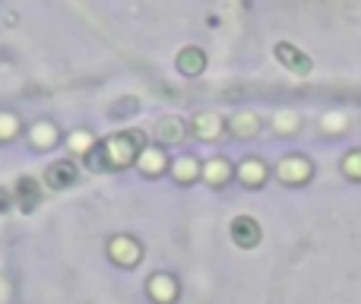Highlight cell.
<instances>
[{"label":"cell","mask_w":361,"mask_h":304,"mask_svg":"<svg viewBox=\"0 0 361 304\" xmlns=\"http://www.w3.org/2000/svg\"><path fill=\"white\" fill-rule=\"evenodd\" d=\"M137 152H143V133L140 130H121L114 137L95 143L86 150V165L92 171H111V168H127Z\"/></svg>","instance_id":"cell-1"},{"label":"cell","mask_w":361,"mask_h":304,"mask_svg":"<svg viewBox=\"0 0 361 304\" xmlns=\"http://www.w3.org/2000/svg\"><path fill=\"white\" fill-rule=\"evenodd\" d=\"M231 241L238 244V248L250 250L260 244V225H257V219L250 216H238L235 222H231Z\"/></svg>","instance_id":"cell-2"},{"label":"cell","mask_w":361,"mask_h":304,"mask_svg":"<svg viewBox=\"0 0 361 304\" xmlns=\"http://www.w3.org/2000/svg\"><path fill=\"white\" fill-rule=\"evenodd\" d=\"M276 57H279V63L282 67H288L292 73H311V57L307 54H301L295 44H288V42H279L276 44Z\"/></svg>","instance_id":"cell-3"},{"label":"cell","mask_w":361,"mask_h":304,"mask_svg":"<svg viewBox=\"0 0 361 304\" xmlns=\"http://www.w3.org/2000/svg\"><path fill=\"white\" fill-rule=\"evenodd\" d=\"M76 165L70 159H61V162H54V165H48V171H44V184L48 187H54V190H63V187H70V184H76Z\"/></svg>","instance_id":"cell-4"},{"label":"cell","mask_w":361,"mask_h":304,"mask_svg":"<svg viewBox=\"0 0 361 304\" xmlns=\"http://www.w3.org/2000/svg\"><path fill=\"white\" fill-rule=\"evenodd\" d=\"M279 178L286 184H301V181L311 178V162L301 159V155H288L279 162Z\"/></svg>","instance_id":"cell-5"},{"label":"cell","mask_w":361,"mask_h":304,"mask_svg":"<svg viewBox=\"0 0 361 304\" xmlns=\"http://www.w3.org/2000/svg\"><path fill=\"white\" fill-rule=\"evenodd\" d=\"M108 250H111V260H114V263H121V267H133V263L140 260V244L133 241V238H127V235L111 238Z\"/></svg>","instance_id":"cell-6"},{"label":"cell","mask_w":361,"mask_h":304,"mask_svg":"<svg viewBox=\"0 0 361 304\" xmlns=\"http://www.w3.org/2000/svg\"><path fill=\"white\" fill-rule=\"evenodd\" d=\"M16 203L23 212H32L38 203H42V187H38L35 178H19L16 181Z\"/></svg>","instance_id":"cell-7"},{"label":"cell","mask_w":361,"mask_h":304,"mask_svg":"<svg viewBox=\"0 0 361 304\" xmlns=\"http://www.w3.org/2000/svg\"><path fill=\"white\" fill-rule=\"evenodd\" d=\"M175 67L184 76H200V73H203V67H206V54L200 48H193V44H190V48H180Z\"/></svg>","instance_id":"cell-8"},{"label":"cell","mask_w":361,"mask_h":304,"mask_svg":"<svg viewBox=\"0 0 361 304\" xmlns=\"http://www.w3.org/2000/svg\"><path fill=\"white\" fill-rule=\"evenodd\" d=\"M149 295H152L156 301H162V304L175 301V295H178L175 279H171V276H152V282H149Z\"/></svg>","instance_id":"cell-9"},{"label":"cell","mask_w":361,"mask_h":304,"mask_svg":"<svg viewBox=\"0 0 361 304\" xmlns=\"http://www.w3.org/2000/svg\"><path fill=\"white\" fill-rule=\"evenodd\" d=\"M219 127H222V121H219L212 111H200V114H193V130H197L200 137L212 140V137L219 133Z\"/></svg>","instance_id":"cell-10"},{"label":"cell","mask_w":361,"mask_h":304,"mask_svg":"<svg viewBox=\"0 0 361 304\" xmlns=\"http://www.w3.org/2000/svg\"><path fill=\"white\" fill-rule=\"evenodd\" d=\"M238 174H241L244 184L260 187V184H263V178H267V168H263V162H260V159H247L241 168H238Z\"/></svg>","instance_id":"cell-11"},{"label":"cell","mask_w":361,"mask_h":304,"mask_svg":"<svg viewBox=\"0 0 361 304\" xmlns=\"http://www.w3.org/2000/svg\"><path fill=\"white\" fill-rule=\"evenodd\" d=\"M180 121H175V118H165L162 124H159V140H162V143H178L180 140Z\"/></svg>","instance_id":"cell-12"},{"label":"cell","mask_w":361,"mask_h":304,"mask_svg":"<svg viewBox=\"0 0 361 304\" xmlns=\"http://www.w3.org/2000/svg\"><path fill=\"white\" fill-rule=\"evenodd\" d=\"M175 178L180 181V184L193 181V178H197V162H193V159H180V162H175Z\"/></svg>","instance_id":"cell-13"},{"label":"cell","mask_w":361,"mask_h":304,"mask_svg":"<svg viewBox=\"0 0 361 304\" xmlns=\"http://www.w3.org/2000/svg\"><path fill=\"white\" fill-rule=\"evenodd\" d=\"M343 171L349 174V178L361 181V150H355V152H349V155H345V162H343Z\"/></svg>","instance_id":"cell-14"},{"label":"cell","mask_w":361,"mask_h":304,"mask_svg":"<svg viewBox=\"0 0 361 304\" xmlns=\"http://www.w3.org/2000/svg\"><path fill=\"white\" fill-rule=\"evenodd\" d=\"M225 174H228V165H225V162H209V168H206V178L212 181V184H222L225 181Z\"/></svg>","instance_id":"cell-15"},{"label":"cell","mask_w":361,"mask_h":304,"mask_svg":"<svg viewBox=\"0 0 361 304\" xmlns=\"http://www.w3.org/2000/svg\"><path fill=\"white\" fill-rule=\"evenodd\" d=\"M149 168V171H156V168H162V159L159 155H143V171Z\"/></svg>","instance_id":"cell-16"},{"label":"cell","mask_w":361,"mask_h":304,"mask_svg":"<svg viewBox=\"0 0 361 304\" xmlns=\"http://www.w3.org/2000/svg\"><path fill=\"white\" fill-rule=\"evenodd\" d=\"M6 209H10V197H6V190L0 187V212H6Z\"/></svg>","instance_id":"cell-17"}]
</instances>
